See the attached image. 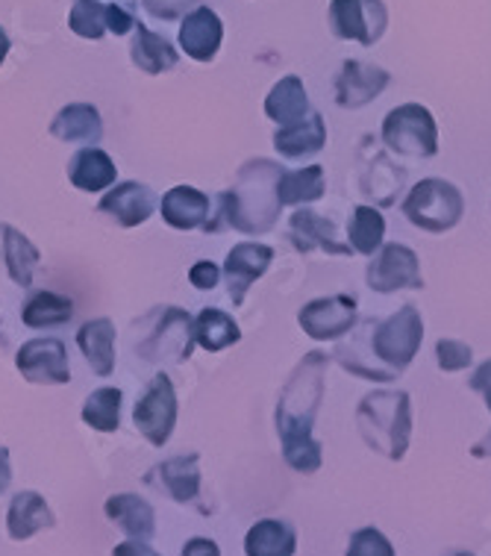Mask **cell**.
Segmentation results:
<instances>
[{"instance_id": "obj_17", "label": "cell", "mask_w": 491, "mask_h": 556, "mask_svg": "<svg viewBox=\"0 0 491 556\" xmlns=\"http://www.w3.org/2000/svg\"><path fill=\"white\" fill-rule=\"evenodd\" d=\"M289 239L301 253H310L315 248L324 253H336V256H353L356 253L351 244H341L336 239L332 222L322 218L318 213H312V210H298V213L291 215Z\"/></svg>"}, {"instance_id": "obj_32", "label": "cell", "mask_w": 491, "mask_h": 556, "mask_svg": "<svg viewBox=\"0 0 491 556\" xmlns=\"http://www.w3.org/2000/svg\"><path fill=\"white\" fill-rule=\"evenodd\" d=\"M71 315H74L71 298H62L56 292H39L24 304L21 318L33 330H41V327H60V324L71 321Z\"/></svg>"}, {"instance_id": "obj_13", "label": "cell", "mask_w": 491, "mask_h": 556, "mask_svg": "<svg viewBox=\"0 0 491 556\" xmlns=\"http://www.w3.org/2000/svg\"><path fill=\"white\" fill-rule=\"evenodd\" d=\"M389 86V72L372 62L348 60L341 65L339 77H336V103L341 110H360L374 98H380Z\"/></svg>"}, {"instance_id": "obj_19", "label": "cell", "mask_w": 491, "mask_h": 556, "mask_svg": "<svg viewBox=\"0 0 491 556\" xmlns=\"http://www.w3.org/2000/svg\"><path fill=\"white\" fill-rule=\"evenodd\" d=\"M51 136H56L60 142L98 148L103 136L101 112L91 103H68L56 112V118L51 122Z\"/></svg>"}, {"instance_id": "obj_20", "label": "cell", "mask_w": 491, "mask_h": 556, "mask_svg": "<svg viewBox=\"0 0 491 556\" xmlns=\"http://www.w3.org/2000/svg\"><path fill=\"white\" fill-rule=\"evenodd\" d=\"M39 260V248L27 236L15 230L12 224H0V265L7 268L12 283L21 286V289H30Z\"/></svg>"}, {"instance_id": "obj_8", "label": "cell", "mask_w": 491, "mask_h": 556, "mask_svg": "<svg viewBox=\"0 0 491 556\" xmlns=\"http://www.w3.org/2000/svg\"><path fill=\"white\" fill-rule=\"evenodd\" d=\"M133 421L153 447L168 445L174 425H177V392H174L168 375L153 377L148 392L139 397V404L133 409Z\"/></svg>"}, {"instance_id": "obj_15", "label": "cell", "mask_w": 491, "mask_h": 556, "mask_svg": "<svg viewBox=\"0 0 491 556\" xmlns=\"http://www.w3.org/2000/svg\"><path fill=\"white\" fill-rule=\"evenodd\" d=\"M103 215H110L112 222L121 224V227H139L153 215L156 210V194L144 186V182L127 180L118 182L115 189L101 198V206H98Z\"/></svg>"}, {"instance_id": "obj_33", "label": "cell", "mask_w": 491, "mask_h": 556, "mask_svg": "<svg viewBox=\"0 0 491 556\" xmlns=\"http://www.w3.org/2000/svg\"><path fill=\"white\" fill-rule=\"evenodd\" d=\"M382 236H386V218L380 215V210L356 206L351 227H348V239H351L353 251L362 253V256H374L382 248Z\"/></svg>"}, {"instance_id": "obj_47", "label": "cell", "mask_w": 491, "mask_h": 556, "mask_svg": "<svg viewBox=\"0 0 491 556\" xmlns=\"http://www.w3.org/2000/svg\"><path fill=\"white\" fill-rule=\"evenodd\" d=\"M448 556H477V554H468V551H453V554H448Z\"/></svg>"}, {"instance_id": "obj_38", "label": "cell", "mask_w": 491, "mask_h": 556, "mask_svg": "<svg viewBox=\"0 0 491 556\" xmlns=\"http://www.w3.org/2000/svg\"><path fill=\"white\" fill-rule=\"evenodd\" d=\"M141 7L151 12L153 18L177 21L186 18L198 7V0H141Z\"/></svg>"}, {"instance_id": "obj_7", "label": "cell", "mask_w": 491, "mask_h": 556, "mask_svg": "<svg viewBox=\"0 0 491 556\" xmlns=\"http://www.w3.org/2000/svg\"><path fill=\"white\" fill-rule=\"evenodd\" d=\"M389 24V12L382 0H332L330 30L336 39L360 41L362 48H374L382 39Z\"/></svg>"}, {"instance_id": "obj_9", "label": "cell", "mask_w": 491, "mask_h": 556, "mask_svg": "<svg viewBox=\"0 0 491 556\" xmlns=\"http://www.w3.org/2000/svg\"><path fill=\"white\" fill-rule=\"evenodd\" d=\"M365 280H368V286H372L374 292L380 294L401 292V289H424L418 253L398 242L382 244L380 253L372 256V265H368V271H365Z\"/></svg>"}, {"instance_id": "obj_21", "label": "cell", "mask_w": 491, "mask_h": 556, "mask_svg": "<svg viewBox=\"0 0 491 556\" xmlns=\"http://www.w3.org/2000/svg\"><path fill=\"white\" fill-rule=\"evenodd\" d=\"M103 513L124 536L148 542L156 533V513L153 506L139 495H112L103 506Z\"/></svg>"}, {"instance_id": "obj_37", "label": "cell", "mask_w": 491, "mask_h": 556, "mask_svg": "<svg viewBox=\"0 0 491 556\" xmlns=\"http://www.w3.org/2000/svg\"><path fill=\"white\" fill-rule=\"evenodd\" d=\"M436 356H439V368L441 371H462L474 363L471 348L459 339H441L436 344Z\"/></svg>"}, {"instance_id": "obj_36", "label": "cell", "mask_w": 491, "mask_h": 556, "mask_svg": "<svg viewBox=\"0 0 491 556\" xmlns=\"http://www.w3.org/2000/svg\"><path fill=\"white\" fill-rule=\"evenodd\" d=\"M348 556H394V547L377 527H362L351 536Z\"/></svg>"}, {"instance_id": "obj_3", "label": "cell", "mask_w": 491, "mask_h": 556, "mask_svg": "<svg viewBox=\"0 0 491 556\" xmlns=\"http://www.w3.org/2000/svg\"><path fill=\"white\" fill-rule=\"evenodd\" d=\"M356 427L372 451L389 459H403L412 435L410 395L401 389H380L365 395L356 409Z\"/></svg>"}, {"instance_id": "obj_6", "label": "cell", "mask_w": 491, "mask_h": 556, "mask_svg": "<svg viewBox=\"0 0 491 556\" xmlns=\"http://www.w3.org/2000/svg\"><path fill=\"white\" fill-rule=\"evenodd\" d=\"M424 339L421 313L412 304L401 306L398 313L389 315L386 321L372 327V351L377 363H386L391 371L401 375L403 368L415 359Z\"/></svg>"}, {"instance_id": "obj_14", "label": "cell", "mask_w": 491, "mask_h": 556, "mask_svg": "<svg viewBox=\"0 0 491 556\" xmlns=\"http://www.w3.org/2000/svg\"><path fill=\"white\" fill-rule=\"evenodd\" d=\"M274 260V251L268 244L244 242L236 244L227 253V263H224V280H227V292L236 306L244 304V294L253 286V280H260L262 274L268 271V265Z\"/></svg>"}, {"instance_id": "obj_42", "label": "cell", "mask_w": 491, "mask_h": 556, "mask_svg": "<svg viewBox=\"0 0 491 556\" xmlns=\"http://www.w3.org/2000/svg\"><path fill=\"white\" fill-rule=\"evenodd\" d=\"M182 556H221V547L212 539H189L182 545Z\"/></svg>"}, {"instance_id": "obj_44", "label": "cell", "mask_w": 491, "mask_h": 556, "mask_svg": "<svg viewBox=\"0 0 491 556\" xmlns=\"http://www.w3.org/2000/svg\"><path fill=\"white\" fill-rule=\"evenodd\" d=\"M12 483V468H10V451L0 447V495L7 492V485Z\"/></svg>"}, {"instance_id": "obj_16", "label": "cell", "mask_w": 491, "mask_h": 556, "mask_svg": "<svg viewBox=\"0 0 491 556\" xmlns=\"http://www.w3.org/2000/svg\"><path fill=\"white\" fill-rule=\"evenodd\" d=\"M224 41V24L210 7H194L180 24V48L194 62H212Z\"/></svg>"}, {"instance_id": "obj_41", "label": "cell", "mask_w": 491, "mask_h": 556, "mask_svg": "<svg viewBox=\"0 0 491 556\" xmlns=\"http://www.w3.org/2000/svg\"><path fill=\"white\" fill-rule=\"evenodd\" d=\"M133 27H136V18H133L130 12L124 10V7H115V3H112L110 7V33H115V36H127Z\"/></svg>"}, {"instance_id": "obj_35", "label": "cell", "mask_w": 491, "mask_h": 556, "mask_svg": "<svg viewBox=\"0 0 491 556\" xmlns=\"http://www.w3.org/2000/svg\"><path fill=\"white\" fill-rule=\"evenodd\" d=\"M68 27L80 39H103L110 33V7H103L101 0H74Z\"/></svg>"}, {"instance_id": "obj_40", "label": "cell", "mask_w": 491, "mask_h": 556, "mask_svg": "<svg viewBox=\"0 0 491 556\" xmlns=\"http://www.w3.org/2000/svg\"><path fill=\"white\" fill-rule=\"evenodd\" d=\"M468 386H471L474 392H480L482 397H486V409L491 413V359H486V363L477 368L471 375V380H468Z\"/></svg>"}, {"instance_id": "obj_4", "label": "cell", "mask_w": 491, "mask_h": 556, "mask_svg": "<svg viewBox=\"0 0 491 556\" xmlns=\"http://www.w3.org/2000/svg\"><path fill=\"white\" fill-rule=\"evenodd\" d=\"M462 213H465V201L459 189L439 177L415 182L403 201V215L410 218L412 227L427 230V233H448L459 224Z\"/></svg>"}, {"instance_id": "obj_46", "label": "cell", "mask_w": 491, "mask_h": 556, "mask_svg": "<svg viewBox=\"0 0 491 556\" xmlns=\"http://www.w3.org/2000/svg\"><path fill=\"white\" fill-rule=\"evenodd\" d=\"M7 53H10V36H7L3 27H0V65H3V60H7Z\"/></svg>"}, {"instance_id": "obj_24", "label": "cell", "mask_w": 491, "mask_h": 556, "mask_svg": "<svg viewBox=\"0 0 491 556\" xmlns=\"http://www.w3.org/2000/svg\"><path fill=\"white\" fill-rule=\"evenodd\" d=\"M115 177H118V168L110 160V153L101 148H80L68 162V180L83 192H103L115 182Z\"/></svg>"}, {"instance_id": "obj_27", "label": "cell", "mask_w": 491, "mask_h": 556, "mask_svg": "<svg viewBox=\"0 0 491 556\" xmlns=\"http://www.w3.org/2000/svg\"><path fill=\"white\" fill-rule=\"evenodd\" d=\"M294 551H298V533L289 521L280 518H262L244 536L248 556H294Z\"/></svg>"}, {"instance_id": "obj_45", "label": "cell", "mask_w": 491, "mask_h": 556, "mask_svg": "<svg viewBox=\"0 0 491 556\" xmlns=\"http://www.w3.org/2000/svg\"><path fill=\"white\" fill-rule=\"evenodd\" d=\"M471 454L477 456V459H489V456H491V433L482 435L480 442L471 447Z\"/></svg>"}, {"instance_id": "obj_39", "label": "cell", "mask_w": 491, "mask_h": 556, "mask_svg": "<svg viewBox=\"0 0 491 556\" xmlns=\"http://www.w3.org/2000/svg\"><path fill=\"white\" fill-rule=\"evenodd\" d=\"M221 280V268L212 260H201L198 265H191L189 271V283L194 286V289H201V292H210V289H215Z\"/></svg>"}, {"instance_id": "obj_29", "label": "cell", "mask_w": 491, "mask_h": 556, "mask_svg": "<svg viewBox=\"0 0 491 556\" xmlns=\"http://www.w3.org/2000/svg\"><path fill=\"white\" fill-rule=\"evenodd\" d=\"M265 115L277 122L280 127L286 124H294L301 122L310 115V94L303 89V80L301 77H282L272 91H268V98H265Z\"/></svg>"}, {"instance_id": "obj_28", "label": "cell", "mask_w": 491, "mask_h": 556, "mask_svg": "<svg viewBox=\"0 0 491 556\" xmlns=\"http://www.w3.org/2000/svg\"><path fill=\"white\" fill-rule=\"evenodd\" d=\"M198 454H182L165 459L153 475H160V485L177 504H191L201 495V471H198Z\"/></svg>"}, {"instance_id": "obj_1", "label": "cell", "mask_w": 491, "mask_h": 556, "mask_svg": "<svg viewBox=\"0 0 491 556\" xmlns=\"http://www.w3.org/2000/svg\"><path fill=\"white\" fill-rule=\"evenodd\" d=\"M327 363H330V356L322 351L303 356V363L294 368V375L282 389L280 404H277V433L282 442V456L301 475L318 471L324 459V447L312 435V425H315V415L324 401Z\"/></svg>"}, {"instance_id": "obj_31", "label": "cell", "mask_w": 491, "mask_h": 556, "mask_svg": "<svg viewBox=\"0 0 491 556\" xmlns=\"http://www.w3.org/2000/svg\"><path fill=\"white\" fill-rule=\"evenodd\" d=\"M324 194V168L310 165L298 172H282L277 180V198L282 206H301V203L318 201Z\"/></svg>"}, {"instance_id": "obj_5", "label": "cell", "mask_w": 491, "mask_h": 556, "mask_svg": "<svg viewBox=\"0 0 491 556\" xmlns=\"http://www.w3.org/2000/svg\"><path fill=\"white\" fill-rule=\"evenodd\" d=\"M382 142L391 151L415 160H430L439 153V127L432 112L421 103H403L391 110L382 122Z\"/></svg>"}, {"instance_id": "obj_26", "label": "cell", "mask_w": 491, "mask_h": 556, "mask_svg": "<svg viewBox=\"0 0 491 556\" xmlns=\"http://www.w3.org/2000/svg\"><path fill=\"white\" fill-rule=\"evenodd\" d=\"M130 56L133 65L141 68L144 74H165L180 60V53L174 51V45L165 36H160V33H153L151 27H144V24L133 27Z\"/></svg>"}, {"instance_id": "obj_30", "label": "cell", "mask_w": 491, "mask_h": 556, "mask_svg": "<svg viewBox=\"0 0 491 556\" xmlns=\"http://www.w3.org/2000/svg\"><path fill=\"white\" fill-rule=\"evenodd\" d=\"M241 339L239 324L232 321L230 315L221 313L215 306H206L201 309V315L194 318V342L201 344L203 351H224V348H230Z\"/></svg>"}, {"instance_id": "obj_10", "label": "cell", "mask_w": 491, "mask_h": 556, "mask_svg": "<svg viewBox=\"0 0 491 556\" xmlns=\"http://www.w3.org/2000/svg\"><path fill=\"white\" fill-rule=\"evenodd\" d=\"M303 333L318 342H332L348 336L356 327V298L353 294H330L303 306L298 315Z\"/></svg>"}, {"instance_id": "obj_34", "label": "cell", "mask_w": 491, "mask_h": 556, "mask_svg": "<svg viewBox=\"0 0 491 556\" xmlns=\"http://www.w3.org/2000/svg\"><path fill=\"white\" fill-rule=\"evenodd\" d=\"M83 421L91 430L101 433H115L121 425V389L115 386H103L98 392H91L83 404Z\"/></svg>"}, {"instance_id": "obj_22", "label": "cell", "mask_w": 491, "mask_h": 556, "mask_svg": "<svg viewBox=\"0 0 491 556\" xmlns=\"http://www.w3.org/2000/svg\"><path fill=\"white\" fill-rule=\"evenodd\" d=\"M56 525L51 506L45 504V497L39 492H18L10 501V513H7V530L10 539L15 542H27L41 530H51Z\"/></svg>"}, {"instance_id": "obj_2", "label": "cell", "mask_w": 491, "mask_h": 556, "mask_svg": "<svg viewBox=\"0 0 491 556\" xmlns=\"http://www.w3.org/2000/svg\"><path fill=\"white\" fill-rule=\"evenodd\" d=\"M286 172L272 160H253L241 165L239 180L230 192L221 194V230L232 227L239 233H268L280 218L282 203L277 198V180Z\"/></svg>"}, {"instance_id": "obj_11", "label": "cell", "mask_w": 491, "mask_h": 556, "mask_svg": "<svg viewBox=\"0 0 491 556\" xmlns=\"http://www.w3.org/2000/svg\"><path fill=\"white\" fill-rule=\"evenodd\" d=\"M191 344H194V324L182 309H160V327L153 330L144 342L139 344V354L148 363H186L191 356Z\"/></svg>"}, {"instance_id": "obj_23", "label": "cell", "mask_w": 491, "mask_h": 556, "mask_svg": "<svg viewBox=\"0 0 491 556\" xmlns=\"http://www.w3.org/2000/svg\"><path fill=\"white\" fill-rule=\"evenodd\" d=\"M327 142V124H324L322 112H310L306 118L294 124H286L274 132V148L286 156V160H303L318 153Z\"/></svg>"}, {"instance_id": "obj_43", "label": "cell", "mask_w": 491, "mask_h": 556, "mask_svg": "<svg viewBox=\"0 0 491 556\" xmlns=\"http://www.w3.org/2000/svg\"><path fill=\"white\" fill-rule=\"evenodd\" d=\"M112 556H162V554H156L153 547H148V542L130 539V542H121V545H115Z\"/></svg>"}, {"instance_id": "obj_25", "label": "cell", "mask_w": 491, "mask_h": 556, "mask_svg": "<svg viewBox=\"0 0 491 556\" xmlns=\"http://www.w3.org/2000/svg\"><path fill=\"white\" fill-rule=\"evenodd\" d=\"M86 363L98 377H110L115 371V324L110 318L86 321L77 333Z\"/></svg>"}, {"instance_id": "obj_12", "label": "cell", "mask_w": 491, "mask_h": 556, "mask_svg": "<svg viewBox=\"0 0 491 556\" xmlns=\"http://www.w3.org/2000/svg\"><path fill=\"white\" fill-rule=\"evenodd\" d=\"M15 365L27 383L62 386L71 380L68 351L60 339H30L27 344H21Z\"/></svg>"}, {"instance_id": "obj_18", "label": "cell", "mask_w": 491, "mask_h": 556, "mask_svg": "<svg viewBox=\"0 0 491 556\" xmlns=\"http://www.w3.org/2000/svg\"><path fill=\"white\" fill-rule=\"evenodd\" d=\"M210 198L191 186H174L171 192L162 194L160 213L168 227L174 230H198L210 224Z\"/></svg>"}]
</instances>
